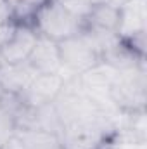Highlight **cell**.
<instances>
[{
	"instance_id": "1",
	"label": "cell",
	"mask_w": 147,
	"mask_h": 149,
	"mask_svg": "<svg viewBox=\"0 0 147 149\" xmlns=\"http://www.w3.org/2000/svg\"><path fill=\"white\" fill-rule=\"evenodd\" d=\"M35 30L38 35L47 37L54 42H62L78 35L83 30V23L73 17L59 0H47L40 5L33 16Z\"/></svg>"
},
{
	"instance_id": "2",
	"label": "cell",
	"mask_w": 147,
	"mask_h": 149,
	"mask_svg": "<svg viewBox=\"0 0 147 149\" xmlns=\"http://www.w3.org/2000/svg\"><path fill=\"white\" fill-rule=\"evenodd\" d=\"M57 47H59V56L62 63V70L59 74L62 76L64 81L74 76H80L101 61L99 52L92 45L85 30H81L74 37L57 42Z\"/></svg>"
},
{
	"instance_id": "3",
	"label": "cell",
	"mask_w": 147,
	"mask_h": 149,
	"mask_svg": "<svg viewBox=\"0 0 147 149\" xmlns=\"http://www.w3.org/2000/svg\"><path fill=\"white\" fill-rule=\"evenodd\" d=\"M111 101L116 108L126 111H144L146 102V83L144 70L137 64L132 68L118 70L109 88Z\"/></svg>"
},
{
	"instance_id": "4",
	"label": "cell",
	"mask_w": 147,
	"mask_h": 149,
	"mask_svg": "<svg viewBox=\"0 0 147 149\" xmlns=\"http://www.w3.org/2000/svg\"><path fill=\"white\" fill-rule=\"evenodd\" d=\"M64 85L62 76L57 73H38L30 87L19 95L23 102L30 108H40L50 104L57 99Z\"/></svg>"
},
{
	"instance_id": "5",
	"label": "cell",
	"mask_w": 147,
	"mask_h": 149,
	"mask_svg": "<svg viewBox=\"0 0 147 149\" xmlns=\"http://www.w3.org/2000/svg\"><path fill=\"white\" fill-rule=\"evenodd\" d=\"M37 74V70L28 61L3 63L0 66V88L2 92L21 95L30 87Z\"/></svg>"
},
{
	"instance_id": "6",
	"label": "cell",
	"mask_w": 147,
	"mask_h": 149,
	"mask_svg": "<svg viewBox=\"0 0 147 149\" xmlns=\"http://www.w3.org/2000/svg\"><path fill=\"white\" fill-rule=\"evenodd\" d=\"M38 40L37 30L26 23H17V28L12 38L7 42V45L0 50L5 63H21L28 61L35 43Z\"/></svg>"
},
{
	"instance_id": "7",
	"label": "cell",
	"mask_w": 147,
	"mask_h": 149,
	"mask_svg": "<svg viewBox=\"0 0 147 149\" xmlns=\"http://www.w3.org/2000/svg\"><path fill=\"white\" fill-rule=\"evenodd\" d=\"M146 2L144 0H126L119 5V23L116 35L119 38H133L144 33L146 28Z\"/></svg>"
},
{
	"instance_id": "8",
	"label": "cell",
	"mask_w": 147,
	"mask_h": 149,
	"mask_svg": "<svg viewBox=\"0 0 147 149\" xmlns=\"http://www.w3.org/2000/svg\"><path fill=\"white\" fill-rule=\"evenodd\" d=\"M28 63L37 70V73H61L62 63L59 56L57 42L38 35V40L28 57Z\"/></svg>"
},
{
	"instance_id": "9",
	"label": "cell",
	"mask_w": 147,
	"mask_h": 149,
	"mask_svg": "<svg viewBox=\"0 0 147 149\" xmlns=\"http://www.w3.org/2000/svg\"><path fill=\"white\" fill-rule=\"evenodd\" d=\"M119 23V7L112 5L109 2H99L94 3L90 9L88 17L85 19L83 28L97 30V31H107L116 33Z\"/></svg>"
},
{
	"instance_id": "10",
	"label": "cell",
	"mask_w": 147,
	"mask_h": 149,
	"mask_svg": "<svg viewBox=\"0 0 147 149\" xmlns=\"http://www.w3.org/2000/svg\"><path fill=\"white\" fill-rule=\"evenodd\" d=\"M16 135L26 149H64L57 135L38 128H16Z\"/></svg>"
},
{
	"instance_id": "11",
	"label": "cell",
	"mask_w": 147,
	"mask_h": 149,
	"mask_svg": "<svg viewBox=\"0 0 147 149\" xmlns=\"http://www.w3.org/2000/svg\"><path fill=\"white\" fill-rule=\"evenodd\" d=\"M62 3V7L73 16L78 21H81L85 24V19L88 17L90 14V9H92V2L90 0H59Z\"/></svg>"
},
{
	"instance_id": "12",
	"label": "cell",
	"mask_w": 147,
	"mask_h": 149,
	"mask_svg": "<svg viewBox=\"0 0 147 149\" xmlns=\"http://www.w3.org/2000/svg\"><path fill=\"white\" fill-rule=\"evenodd\" d=\"M16 134V121L14 116L5 109L0 108V149L5 146V142Z\"/></svg>"
},
{
	"instance_id": "13",
	"label": "cell",
	"mask_w": 147,
	"mask_h": 149,
	"mask_svg": "<svg viewBox=\"0 0 147 149\" xmlns=\"http://www.w3.org/2000/svg\"><path fill=\"white\" fill-rule=\"evenodd\" d=\"M16 28H17V23H16L14 19H10V21L0 24V50L7 45V42L12 38L14 31H16Z\"/></svg>"
},
{
	"instance_id": "14",
	"label": "cell",
	"mask_w": 147,
	"mask_h": 149,
	"mask_svg": "<svg viewBox=\"0 0 147 149\" xmlns=\"http://www.w3.org/2000/svg\"><path fill=\"white\" fill-rule=\"evenodd\" d=\"M12 19V9L7 0H0V24Z\"/></svg>"
},
{
	"instance_id": "15",
	"label": "cell",
	"mask_w": 147,
	"mask_h": 149,
	"mask_svg": "<svg viewBox=\"0 0 147 149\" xmlns=\"http://www.w3.org/2000/svg\"><path fill=\"white\" fill-rule=\"evenodd\" d=\"M2 149H26V148L23 146V142H21V141L17 139V135L14 134V135L5 142V146H3Z\"/></svg>"
},
{
	"instance_id": "16",
	"label": "cell",
	"mask_w": 147,
	"mask_h": 149,
	"mask_svg": "<svg viewBox=\"0 0 147 149\" xmlns=\"http://www.w3.org/2000/svg\"><path fill=\"white\" fill-rule=\"evenodd\" d=\"M3 63H5V61H3V57H2V54H0V66H2Z\"/></svg>"
},
{
	"instance_id": "17",
	"label": "cell",
	"mask_w": 147,
	"mask_h": 149,
	"mask_svg": "<svg viewBox=\"0 0 147 149\" xmlns=\"http://www.w3.org/2000/svg\"><path fill=\"white\" fill-rule=\"evenodd\" d=\"M0 102H2V88H0Z\"/></svg>"
}]
</instances>
